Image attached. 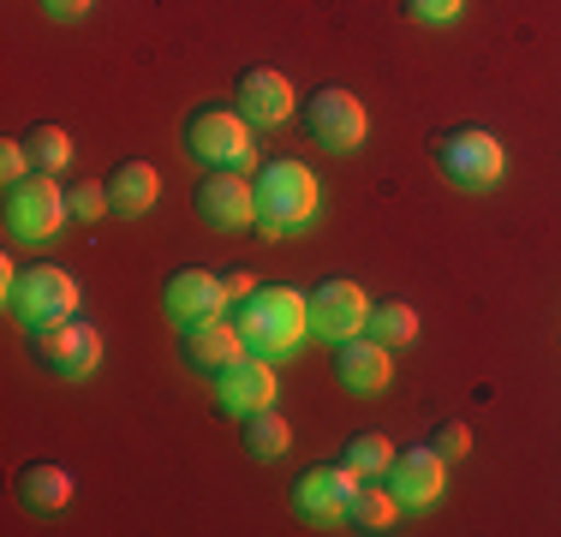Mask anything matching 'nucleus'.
Listing matches in <instances>:
<instances>
[{"label": "nucleus", "instance_id": "obj_4", "mask_svg": "<svg viewBox=\"0 0 561 537\" xmlns=\"http://www.w3.org/2000/svg\"><path fill=\"white\" fill-rule=\"evenodd\" d=\"M0 221H7V239H12V245H48V239H60V227L72 221L66 185L55 180V173H31V180L7 185Z\"/></svg>", "mask_w": 561, "mask_h": 537}, {"label": "nucleus", "instance_id": "obj_2", "mask_svg": "<svg viewBox=\"0 0 561 537\" xmlns=\"http://www.w3.org/2000/svg\"><path fill=\"white\" fill-rule=\"evenodd\" d=\"M317 204H323V185H317V173L305 168V161L275 156L257 168V227H263V239H280V233H293V227L317 221Z\"/></svg>", "mask_w": 561, "mask_h": 537}, {"label": "nucleus", "instance_id": "obj_5", "mask_svg": "<svg viewBox=\"0 0 561 537\" xmlns=\"http://www.w3.org/2000/svg\"><path fill=\"white\" fill-rule=\"evenodd\" d=\"M78 281H72V268H60V263H36V268H24L19 275V287H12V311H19L24 329H55V322L66 317H78Z\"/></svg>", "mask_w": 561, "mask_h": 537}, {"label": "nucleus", "instance_id": "obj_23", "mask_svg": "<svg viewBox=\"0 0 561 537\" xmlns=\"http://www.w3.org/2000/svg\"><path fill=\"white\" fill-rule=\"evenodd\" d=\"M24 144H31V161H36V173H60V168H72V132L55 126V119H43V126H31L24 132Z\"/></svg>", "mask_w": 561, "mask_h": 537}, {"label": "nucleus", "instance_id": "obj_24", "mask_svg": "<svg viewBox=\"0 0 561 537\" xmlns=\"http://www.w3.org/2000/svg\"><path fill=\"white\" fill-rule=\"evenodd\" d=\"M394 454H400V448H394L389 436H382V430H365V436H353V442H346V454H341V460L353 466L358 478H389Z\"/></svg>", "mask_w": 561, "mask_h": 537}, {"label": "nucleus", "instance_id": "obj_1", "mask_svg": "<svg viewBox=\"0 0 561 537\" xmlns=\"http://www.w3.org/2000/svg\"><path fill=\"white\" fill-rule=\"evenodd\" d=\"M233 322H239V334H245L251 353L280 358L299 341H311V299H305L299 287H280L275 281V287H257L251 299H239Z\"/></svg>", "mask_w": 561, "mask_h": 537}, {"label": "nucleus", "instance_id": "obj_16", "mask_svg": "<svg viewBox=\"0 0 561 537\" xmlns=\"http://www.w3.org/2000/svg\"><path fill=\"white\" fill-rule=\"evenodd\" d=\"M394 346H382L377 334H353V341L335 346V382L346 388V395H382V388L394 382Z\"/></svg>", "mask_w": 561, "mask_h": 537}, {"label": "nucleus", "instance_id": "obj_28", "mask_svg": "<svg viewBox=\"0 0 561 537\" xmlns=\"http://www.w3.org/2000/svg\"><path fill=\"white\" fill-rule=\"evenodd\" d=\"M466 12V0H407V19L419 24H454Z\"/></svg>", "mask_w": 561, "mask_h": 537}, {"label": "nucleus", "instance_id": "obj_3", "mask_svg": "<svg viewBox=\"0 0 561 537\" xmlns=\"http://www.w3.org/2000/svg\"><path fill=\"white\" fill-rule=\"evenodd\" d=\"M251 132H257V126H251L239 107L204 102V107H192V114H185L180 144H185V156L204 161V168H239V173H245L251 161H257V138H251Z\"/></svg>", "mask_w": 561, "mask_h": 537}, {"label": "nucleus", "instance_id": "obj_11", "mask_svg": "<svg viewBox=\"0 0 561 537\" xmlns=\"http://www.w3.org/2000/svg\"><path fill=\"white\" fill-rule=\"evenodd\" d=\"M370 329V299H365V287L358 281H323V287L311 293V334L317 341H329V346H341V341H353V334H365Z\"/></svg>", "mask_w": 561, "mask_h": 537}, {"label": "nucleus", "instance_id": "obj_20", "mask_svg": "<svg viewBox=\"0 0 561 537\" xmlns=\"http://www.w3.org/2000/svg\"><path fill=\"white\" fill-rule=\"evenodd\" d=\"M394 514H400V502H394V490L382 478H370V483H358L353 490V502H346V532H394Z\"/></svg>", "mask_w": 561, "mask_h": 537}, {"label": "nucleus", "instance_id": "obj_12", "mask_svg": "<svg viewBox=\"0 0 561 537\" xmlns=\"http://www.w3.org/2000/svg\"><path fill=\"white\" fill-rule=\"evenodd\" d=\"M382 483L394 490L400 507H431V502H443V490H448V460L431 442H412V448L394 454V466Z\"/></svg>", "mask_w": 561, "mask_h": 537}, {"label": "nucleus", "instance_id": "obj_9", "mask_svg": "<svg viewBox=\"0 0 561 537\" xmlns=\"http://www.w3.org/2000/svg\"><path fill=\"white\" fill-rule=\"evenodd\" d=\"M305 132H311L323 150H358V144L370 138V114H365V102L353 96V90H341V84H329V90H317V96H305Z\"/></svg>", "mask_w": 561, "mask_h": 537}, {"label": "nucleus", "instance_id": "obj_14", "mask_svg": "<svg viewBox=\"0 0 561 537\" xmlns=\"http://www.w3.org/2000/svg\"><path fill=\"white\" fill-rule=\"evenodd\" d=\"M233 107L251 119V126H280V119L299 114V96H293V78L275 72V66H245L233 84Z\"/></svg>", "mask_w": 561, "mask_h": 537}, {"label": "nucleus", "instance_id": "obj_27", "mask_svg": "<svg viewBox=\"0 0 561 537\" xmlns=\"http://www.w3.org/2000/svg\"><path fill=\"white\" fill-rule=\"evenodd\" d=\"M431 448L443 454V460H466V454H472V430H466L460 419H448V424H436Z\"/></svg>", "mask_w": 561, "mask_h": 537}, {"label": "nucleus", "instance_id": "obj_18", "mask_svg": "<svg viewBox=\"0 0 561 537\" xmlns=\"http://www.w3.org/2000/svg\"><path fill=\"white\" fill-rule=\"evenodd\" d=\"M156 197H162V173H156V161H119V168L108 173V204L114 215H150L156 209Z\"/></svg>", "mask_w": 561, "mask_h": 537}, {"label": "nucleus", "instance_id": "obj_17", "mask_svg": "<svg viewBox=\"0 0 561 537\" xmlns=\"http://www.w3.org/2000/svg\"><path fill=\"white\" fill-rule=\"evenodd\" d=\"M221 305H227V287H221V275H216V268H173V275H168V287H162V311H168L173 329L216 317Z\"/></svg>", "mask_w": 561, "mask_h": 537}, {"label": "nucleus", "instance_id": "obj_10", "mask_svg": "<svg viewBox=\"0 0 561 537\" xmlns=\"http://www.w3.org/2000/svg\"><path fill=\"white\" fill-rule=\"evenodd\" d=\"M275 395H280V376L270 353H245L216 376V407L227 419H251V412L275 407Z\"/></svg>", "mask_w": 561, "mask_h": 537}, {"label": "nucleus", "instance_id": "obj_6", "mask_svg": "<svg viewBox=\"0 0 561 537\" xmlns=\"http://www.w3.org/2000/svg\"><path fill=\"white\" fill-rule=\"evenodd\" d=\"M31 353L36 365L48 376H60V382H84V376L102 370V329L84 317H66L55 329H36L31 334Z\"/></svg>", "mask_w": 561, "mask_h": 537}, {"label": "nucleus", "instance_id": "obj_8", "mask_svg": "<svg viewBox=\"0 0 561 537\" xmlns=\"http://www.w3.org/2000/svg\"><path fill=\"white\" fill-rule=\"evenodd\" d=\"M192 209H197V221L216 227V233L257 227V180H245L239 168H209L192 192Z\"/></svg>", "mask_w": 561, "mask_h": 537}, {"label": "nucleus", "instance_id": "obj_30", "mask_svg": "<svg viewBox=\"0 0 561 537\" xmlns=\"http://www.w3.org/2000/svg\"><path fill=\"white\" fill-rule=\"evenodd\" d=\"M96 7V0H43V12L48 19H60V24H72V19H84V12Z\"/></svg>", "mask_w": 561, "mask_h": 537}, {"label": "nucleus", "instance_id": "obj_7", "mask_svg": "<svg viewBox=\"0 0 561 537\" xmlns=\"http://www.w3.org/2000/svg\"><path fill=\"white\" fill-rule=\"evenodd\" d=\"M436 168H443L454 185H466V192H484V185L502 180L507 150H502L496 132H484V126H454L436 138Z\"/></svg>", "mask_w": 561, "mask_h": 537}, {"label": "nucleus", "instance_id": "obj_25", "mask_svg": "<svg viewBox=\"0 0 561 537\" xmlns=\"http://www.w3.org/2000/svg\"><path fill=\"white\" fill-rule=\"evenodd\" d=\"M66 204H72V221H102L114 204H108V180H84V185H66Z\"/></svg>", "mask_w": 561, "mask_h": 537}, {"label": "nucleus", "instance_id": "obj_26", "mask_svg": "<svg viewBox=\"0 0 561 537\" xmlns=\"http://www.w3.org/2000/svg\"><path fill=\"white\" fill-rule=\"evenodd\" d=\"M31 173H36L31 144H24V138H7V144H0V185H19V180H31Z\"/></svg>", "mask_w": 561, "mask_h": 537}, {"label": "nucleus", "instance_id": "obj_21", "mask_svg": "<svg viewBox=\"0 0 561 537\" xmlns=\"http://www.w3.org/2000/svg\"><path fill=\"white\" fill-rule=\"evenodd\" d=\"M370 334H377L382 346H412L419 341V311H412L407 299H377L370 305Z\"/></svg>", "mask_w": 561, "mask_h": 537}, {"label": "nucleus", "instance_id": "obj_19", "mask_svg": "<svg viewBox=\"0 0 561 537\" xmlns=\"http://www.w3.org/2000/svg\"><path fill=\"white\" fill-rule=\"evenodd\" d=\"M72 495H78V478L66 472V466H55V460H31L19 472V502L31 507V514H60Z\"/></svg>", "mask_w": 561, "mask_h": 537}, {"label": "nucleus", "instance_id": "obj_15", "mask_svg": "<svg viewBox=\"0 0 561 537\" xmlns=\"http://www.w3.org/2000/svg\"><path fill=\"white\" fill-rule=\"evenodd\" d=\"M358 483H370V478H358L346 460L311 466V472H299V483H293V507H299L305 519H317V526H329V519L346 514V502H353Z\"/></svg>", "mask_w": 561, "mask_h": 537}, {"label": "nucleus", "instance_id": "obj_13", "mask_svg": "<svg viewBox=\"0 0 561 537\" xmlns=\"http://www.w3.org/2000/svg\"><path fill=\"white\" fill-rule=\"evenodd\" d=\"M245 353H251V346H245V334H239V322L221 317V311L180 329V358L192 370H204V376H221L233 358H245Z\"/></svg>", "mask_w": 561, "mask_h": 537}, {"label": "nucleus", "instance_id": "obj_22", "mask_svg": "<svg viewBox=\"0 0 561 537\" xmlns=\"http://www.w3.org/2000/svg\"><path fill=\"white\" fill-rule=\"evenodd\" d=\"M245 448L257 454V460H280V454L293 448V424L280 419L275 407H263V412H251L245 419Z\"/></svg>", "mask_w": 561, "mask_h": 537}, {"label": "nucleus", "instance_id": "obj_29", "mask_svg": "<svg viewBox=\"0 0 561 537\" xmlns=\"http://www.w3.org/2000/svg\"><path fill=\"white\" fill-rule=\"evenodd\" d=\"M221 287H227V305H239V299H251V293H257V275H251V268H227Z\"/></svg>", "mask_w": 561, "mask_h": 537}]
</instances>
